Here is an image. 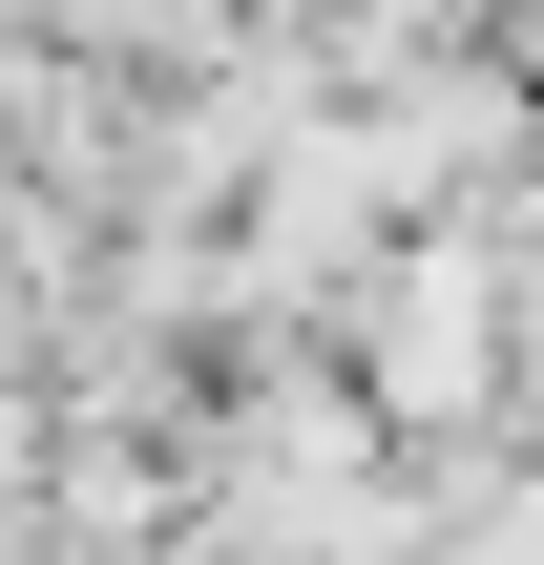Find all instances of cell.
Returning <instances> with one entry per match:
<instances>
[{
	"mask_svg": "<svg viewBox=\"0 0 544 565\" xmlns=\"http://www.w3.org/2000/svg\"><path fill=\"white\" fill-rule=\"evenodd\" d=\"M482 294H503L482 252H398V294H377V398H398V419H461V398H482V335H503Z\"/></svg>",
	"mask_w": 544,
	"mask_h": 565,
	"instance_id": "cell-1",
	"label": "cell"
}]
</instances>
